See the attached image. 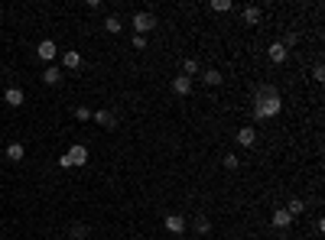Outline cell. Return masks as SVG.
Wrapping results in <instances>:
<instances>
[{"mask_svg": "<svg viewBox=\"0 0 325 240\" xmlns=\"http://www.w3.org/2000/svg\"><path fill=\"white\" fill-rule=\"evenodd\" d=\"M91 120L98 123V127H108V130L117 127V114L114 111H91Z\"/></svg>", "mask_w": 325, "mask_h": 240, "instance_id": "4", "label": "cell"}, {"mask_svg": "<svg viewBox=\"0 0 325 240\" xmlns=\"http://www.w3.org/2000/svg\"><path fill=\"white\" fill-rule=\"evenodd\" d=\"M42 82H46V85H59V82H62V72H59L56 65H46V72H42Z\"/></svg>", "mask_w": 325, "mask_h": 240, "instance_id": "15", "label": "cell"}, {"mask_svg": "<svg viewBox=\"0 0 325 240\" xmlns=\"http://www.w3.org/2000/svg\"><path fill=\"white\" fill-rule=\"evenodd\" d=\"M286 211H289V218H299L303 211H306V201H303V198H293V201L286 204Z\"/></svg>", "mask_w": 325, "mask_h": 240, "instance_id": "18", "label": "cell"}, {"mask_svg": "<svg viewBox=\"0 0 325 240\" xmlns=\"http://www.w3.org/2000/svg\"><path fill=\"white\" fill-rule=\"evenodd\" d=\"M212 10L215 13H231L234 4H231V0H212Z\"/></svg>", "mask_w": 325, "mask_h": 240, "instance_id": "20", "label": "cell"}, {"mask_svg": "<svg viewBox=\"0 0 325 240\" xmlns=\"http://www.w3.org/2000/svg\"><path fill=\"white\" fill-rule=\"evenodd\" d=\"M267 52H270V62H277V65H280V62H286V56H289V49H283V42H273Z\"/></svg>", "mask_w": 325, "mask_h": 240, "instance_id": "12", "label": "cell"}, {"mask_svg": "<svg viewBox=\"0 0 325 240\" xmlns=\"http://www.w3.org/2000/svg\"><path fill=\"white\" fill-rule=\"evenodd\" d=\"M172 91L179 94V97H189V94H192V78L176 75V78H172Z\"/></svg>", "mask_w": 325, "mask_h": 240, "instance_id": "7", "label": "cell"}, {"mask_svg": "<svg viewBox=\"0 0 325 240\" xmlns=\"http://www.w3.org/2000/svg\"><path fill=\"white\" fill-rule=\"evenodd\" d=\"M72 237H75V240L88 237V227H85V224H72Z\"/></svg>", "mask_w": 325, "mask_h": 240, "instance_id": "23", "label": "cell"}, {"mask_svg": "<svg viewBox=\"0 0 325 240\" xmlns=\"http://www.w3.org/2000/svg\"><path fill=\"white\" fill-rule=\"evenodd\" d=\"M270 221H273V227H277V230H286L289 224H293V218H289V211H286V208H277Z\"/></svg>", "mask_w": 325, "mask_h": 240, "instance_id": "8", "label": "cell"}, {"mask_svg": "<svg viewBox=\"0 0 325 240\" xmlns=\"http://www.w3.org/2000/svg\"><path fill=\"white\" fill-rule=\"evenodd\" d=\"M296 42H299V36H296V33H286V39H283V49H289V46H296Z\"/></svg>", "mask_w": 325, "mask_h": 240, "instance_id": "25", "label": "cell"}, {"mask_svg": "<svg viewBox=\"0 0 325 240\" xmlns=\"http://www.w3.org/2000/svg\"><path fill=\"white\" fill-rule=\"evenodd\" d=\"M104 30H108V33H114V36H117V33L124 30V23H120V16H117V13H111L108 20H104Z\"/></svg>", "mask_w": 325, "mask_h": 240, "instance_id": "16", "label": "cell"}, {"mask_svg": "<svg viewBox=\"0 0 325 240\" xmlns=\"http://www.w3.org/2000/svg\"><path fill=\"white\" fill-rule=\"evenodd\" d=\"M283 111V101H280V91L273 85H260L254 91V120H270Z\"/></svg>", "mask_w": 325, "mask_h": 240, "instance_id": "1", "label": "cell"}, {"mask_svg": "<svg viewBox=\"0 0 325 240\" xmlns=\"http://www.w3.org/2000/svg\"><path fill=\"white\" fill-rule=\"evenodd\" d=\"M130 26H134V36H146V33L156 26V16L153 13H146V10H137L134 13V20H130Z\"/></svg>", "mask_w": 325, "mask_h": 240, "instance_id": "3", "label": "cell"}, {"mask_svg": "<svg viewBox=\"0 0 325 240\" xmlns=\"http://www.w3.org/2000/svg\"><path fill=\"white\" fill-rule=\"evenodd\" d=\"M88 163V149L82 143H72L68 146V153L65 156H59V166L62 169H72V166H85Z\"/></svg>", "mask_w": 325, "mask_h": 240, "instance_id": "2", "label": "cell"}, {"mask_svg": "<svg viewBox=\"0 0 325 240\" xmlns=\"http://www.w3.org/2000/svg\"><path fill=\"white\" fill-rule=\"evenodd\" d=\"M134 49H146V36H134Z\"/></svg>", "mask_w": 325, "mask_h": 240, "instance_id": "27", "label": "cell"}, {"mask_svg": "<svg viewBox=\"0 0 325 240\" xmlns=\"http://www.w3.org/2000/svg\"><path fill=\"white\" fill-rule=\"evenodd\" d=\"M195 230H198V234H212V221H208V218H195Z\"/></svg>", "mask_w": 325, "mask_h": 240, "instance_id": "21", "label": "cell"}, {"mask_svg": "<svg viewBox=\"0 0 325 240\" xmlns=\"http://www.w3.org/2000/svg\"><path fill=\"white\" fill-rule=\"evenodd\" d=\"M166 230H169V234H186V218L182 215H166Z\"/></svg>", "mask_w": 325, "mask_h": 240, "instance_id": "6", "label": "cell"}, {"mask_svg": "<svg viewBox=\"0 0 325 240\" xmlns=\"http://www.w3.org/2000/svg\"><path fill=\"white\" fill-rule=\"evenodd\" d=\"M241 16H244V23H247V26H257L260 23V7H244V10H241Z\"/></svg>", "mask_w": 325, "mask_h": 240, "instance_id": "11", "label": "cell"}, {"mask_svg": "<svg viewBox=\"0 0 325 240\" xmlns=\"http://www.w3.org/2000/svg\"><path fill=\"white\" fill-rule=\"evenodd\" d=\"M198 59H186V62H182V75H186V78H192V75H198Z\"/></svg>", "mask_w": 325, "mask_h": 240, "instance_id": "19", "label": "cell"}, {"mask_svg": "<svg viewBox=\"0 0 325 240\" xmlns=\"http://www.w3.org/2000/svg\"><path fill=\"white\" fill-rule=\"evenodd\" d=\"M36 56H39L42 62H52V59H56V56H59V49H56V42H52V39H42V42H39V46H36Z\"/></svg>", "mask_w": 325, "mask_h": 240, "instance_id": "5", "label": "cell"}, {"mask_svg": "<svg viewBox=\"0 0 325 240\" xmlns=\"http://www.w3.org/2000/svg\"><path fill=\"white\" fill-rule=\"evenodd\" d=\"M75 120H91V111H88V108H75Z\"/></svg>", "mask_w": 325, "mask_h": 240, "instance_id": "24", "label": "cell"}, {"mask_svg": "<svg viewBox=\"0 0 325 240\" xmlns=\"http://www.w3.org/2000/svg\"><path fill=\"white\" fill-rule=\"evenodd\" d=\"M62 65L68 68V72H75V68H82V52H75V49H68L65 56H62Z\"/></svg>", "mask_w": 325, "mask_h": 240, "instance_id": "10", "label": "cell"}, {"mask_svg": "<svg viewBox=\"0 0 325 240\" xmlns=\"http://www.w3.org/2000/svg\"><path fill=\"white\" fill-rule=\"evenodd\" d=\"M4 101L10 104V108H20V104H23V91H20V88H7V91H4Z\"/></svg>", "mask_w": 325, "mask_h": 240, "instance_id": "13", "label": "cell"}, {"mask_svg": "<svg viewBox=\"0 0 325 240\" xmlns=\"http://www.w3.org/2000/svg\"><path fill=\"white\" fill-rule=\"evenodd\" d=\"M202 82L212 85V88H218V85L224 82V78H221V72H218V68H205V72H202Z\"/></svg>", "mask_w": 325, "mask_h": 240, "instance_id": "14", "label": "cell"}, {"mask_svg": "<svg viewBox=\"0 0 325 240\" xmlns=\"http://www.w3.org/2000/svg\"><path fill=\"white\" fill-rule=\"evenodd\" d=\"M23 156H26V149H23V143H10V146H7V159H13V163H20Z\"/></svg>", "mask_w": 325, "mask_h": 240, "instance_id": "17", "label": "cell"}, {"mask_svg": "<svg viewBox=\"0 0 325 240\" xmlns=\"http://www.w3.org/2000/svg\"><path fill=\"white\" fill-rule=\"evenodd\" d=\"M221 163H224V169H238V166H241V159L234 156V153H228V156L221 159Z\"/></svg>", "mask_w": 325, "mask_h": 240, "instance_id": "22", "label": "cell"}, {"mask_svg": "<svg viewBox=\"0 0 325 240\" xmlns=\"http://www.w3.org/2000/svg\"><path fill=\"white\" fill-rule=\"evenodd\" d=\"M238 143L251 149L254 143H257V130H254V127H241V130H238Z\"/></svg>", "mask_w": 325, "mask_h": 240, "instance_id": "9", "label": "cell"}, {"mask_svg": "<svg viewBox=\"0 0 325 240\" xmlns=\"http://www.w3.org/2000/svg\"><path fill=\"white\" fill-rule=\"evenodd\" d=\"M312 78H315V82H325V68L315 65V68H312Z\"/></svg>", "mask_w": 325, "mask_h": 240, "instance_id": "26", "label": "cell"}]
</instances>
